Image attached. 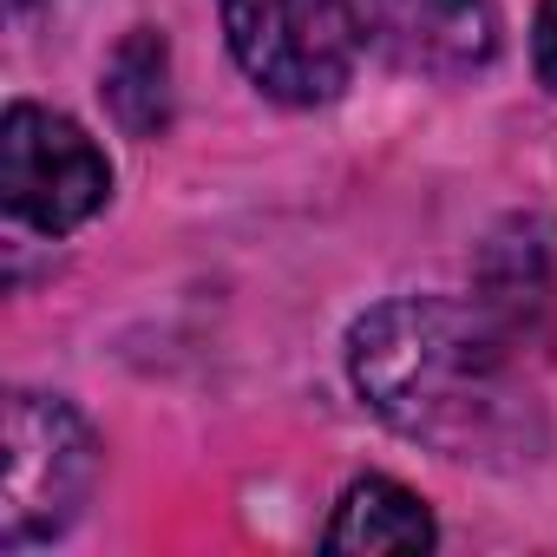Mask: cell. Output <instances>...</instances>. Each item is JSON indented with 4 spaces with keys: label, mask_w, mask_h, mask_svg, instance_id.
Wrapping results in <instances>:
<instances>
[{
    "label": "cell",
    "mask_w": 557,
    "mask_h": 557,
    "mask_svg": "<svg viewBox=\"0 0 557 557\" xmlns=\"http://www.w3.org/2000/svg\"><path fill=\"white\" fill-rule=\"evenodd\" d=\"M505 348L511 335L485 309H459L440 296H400L355 322L348 368L368 407L394 433L426 440L446 459H472L524 433Z\"/></svg>",
    "instance_id": "1"
},
{
    "label": "cell",
    "mask_w": 557,
    "mask_h": 557,
    "mask_svg": "<svg viewBox=\"0 0 557 557\" xmlns=\"http://www.w3.org/2000/svg\"><path fill=\"white\" fill-rule=\"evenodd\" d=\"M223 34L236 66L283 106L335 99L361 47L348 0H223Z\"/></svg>",
    "instance_id": "3"
},
{
    "label": "cell",
    "mask_w": 557,
    "mask_h": 557,
    "mask_svg": "<svg viewBox=\"0 0 557 557\" xmlns=\"http://www.w3.org/2000/svg\"><path fill=\"white\" fill-rule=\"evenodd\" d=\"M374 40L407 73H479L498 47V21L485 0H368Z\"/></svg>",
    "instance_id": "5"
},
{
    "label": "cell",
    "mask_w": 557,
    "mask_h": 557,
    "mask_svg": "<svg viewBox=\"0 0 557 557\" xmlns=\"http://www.w3.org/2000/svg\"><path fill=\"white\" fill-rule=\"evenodd\" d=\"M112 190L106 151L47 106H8L0 119V197L40 236L79 230Z\"/></svg>",
    "instance_id": "4"
},
{
    "label": "cell",
    "mask_w": 557,
    "mask_h": 557,
    "mask_svg": "<svg viewBox=\"0 0 557 557\" xmlns=\"http://www.w3.org/2000/svg\"><path fill=\"white\" fill-rule=\"evenodd\" d=\"M99 485L92 426L53 394H8V485H0V550L60 537Z\"/></svg>",
    "instance_id": "2"
},
{
    "label": "cell",
    "mask_w": 557,
    "mask_h": 557,
    "mask_svg": "<svg viewBox=\"0 0 557 557\" xmlns=\"http://www.w3.org/2000/svg\"><path fill=\"white\" fill-rule=\"evenodd\" d=\"M27 8H34V0H14V14H27Z\"/></svg>",
    "instance_id": "9"
},
{
    "label": "cell",
    "mask_w": 557,
    "mask_h": 557,
    "mask_svg": "<svg viewBox=\"0 0 557 557\" xmlns=\"http://www.w3.org/2000/svg\"><path fill=\"white\" fill-rule=\"evenodd\" d=\"M531 60H537V79L557 92V0L537 8V27H531Z\"/></svg>",
    "instance_id": "8"
},
{
    "label": "cell",
    "mask_w": 557,
    "mask_h": 557,
    "mask_svg": "<svg viewBox=\"0 0 557 557\" xmlns=\"http://www.w3.org/2000/svg\"><path fill=\"white\" fill-rule=\"evenodd\" d=\"M106 106H112V119L132 138H158L164 132V119H171V60H164V40L151 27L125 34V47L112 53V66H106Z\"/></svg>",
    "instance_id": "7"
},
{
    "label": "cell",
    "mask_w": 557,
    "mask_h": 557,
    "mask_svg": "<svg viewBox=\"0 0 557 557\" xmlns=\"http://www.w3.org/2000/svg\"><path fill=\"white\" fill-rule=\"evenodd\" d=\"M329 550H433V511L394 479H355L322 537Z\"/></svg>",
    "instance_id": "6"
}]
</instances>
